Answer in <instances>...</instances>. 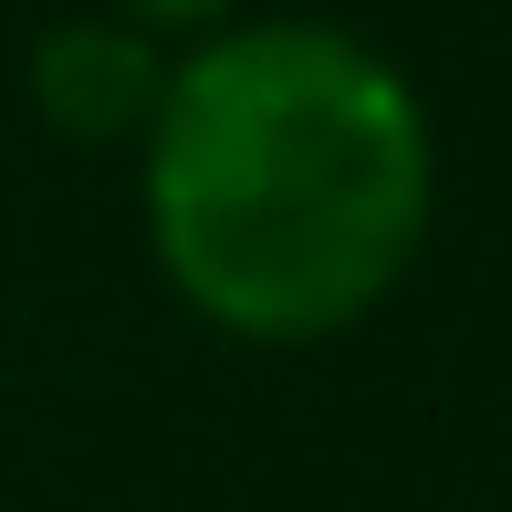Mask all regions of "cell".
<instances>
[{
	"label": "cell",
	"instance_id": "obj_2",
	"mask_svg": "<svg viewBox=\"0 0 512 512\" xmlns=\"http://www.w3.org/2000/svg\"><path fill=\"white\" fill-rule=\"evenodd\" d=\"M168 63L178 53L157 32H136V21L63 11V21H42L32 53H21V95H32V115L63 147H136L157 95H168Z\"/></svg>",
	"mask_w": 512,
	"mask_h": 512
},
{
	"label": "cell",
	"instance_id": "obj_3",
	"mask_svg": "<svg viewBox=\"0 0 512 512\" xmlns=\"http://www.w3.org/2000/svg\"><path fill=\"white\" fill-rule=\"evenodd\" d=\"M115 21H136V32H157V42H199V32H220L241 0H105Z\"/></svg>",
	"mask_w": 512,
	"mask_h": 512
},
{
	"label": "cell",
	"instance_id": "obj_1",
	"mask_svg": "<svg viewBox=\"0 0 512 512\" xmlns=\"http://www.w3.org/2000/svg\"><path fill=\"white\" fill-rule=\"evenodd\" d=\"M439 209L429 105L345 21H220L136 136L157 283L230 345H335L408 283Z\"/></svg>",
	"mask_w": 512,
	"mask_h": 512
}]
</instances>
